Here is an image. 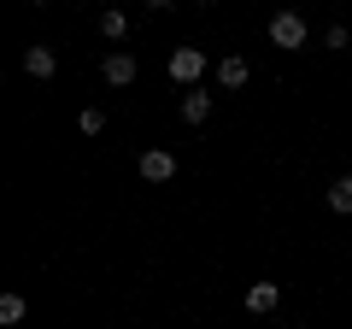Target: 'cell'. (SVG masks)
Masks as SVG:
<instances>
[{
	"label": "cell",
	"instance_id": "1",
	"mask_svg": "<svg viewBox=\"0 0 352 329\" xmlns=\"http://www.w3.org/2000/svg\"><path fill=\"white\" fill-rule=\"evenodd\" d=\"M164 71H170V83H182V89H200V76H206V53H200V47H176Z\"/></svg>",
	"mask_w": 352,
	"mask_h": 329
},
{
	"label": "cell",
	"instance_id": "2",
	"mask_svg": "<svg viewBox=\"0 0 352 329\" xmlns=\"http://www.w3.org/2000/svg\"><path fill=\"white\" fill-rule=\"evenodd\" d=\"M270 41H276L282 53H300L305 47V18L300 12H276L270 18Z\"/></svg>",
	"mask_w": 352,
	"mask_h": 329
},
{
	"label": "cell",
	"instance_id": "3",
	"mask_svg": "<svg viewBox=\"0 0 352 329\" xmlns=\"http://www.w3.org/2000/svg\"><path fill=\"white\" fill-rule=\"evenodd\" d=\"M100 76L112 83V89H129V83H135V53H106V59H100Z\"/></svg>",
	"mask_w": 352,
	"mask_h": 329
},
{
	"label": "cell",
	"instance_id": "4",
	"mask_svg": "<svg viewBox=\"0 0 352 329\" xmlns=\"http://www.w3.org/2000/svg\"><path fill=\"white\" fill-rule=\"evenodd\" d=\"M141 177H147V182H170L176 177V153H164V147L141 153Z\"/></svg>",
	"mask_w": 352,
	"mask_h": 329
},
{
	"label": "cell",
	"instance_id": "5",
	"mask_svg": "<svg viewBox=\"0 0 352 329\" xmlns=\"http://www.w3.org/2000/svg\"><path fill=\"white\" fill-rule=\"evenodd\" d=\"M24 71L36 76V83H47V76L59 71V53H53V47H24Z\"/></svg>",
	"mask_w": 352,
	"mask_h": 329
},
{
	"label": "cell",
	"instance_id": "6",
	"mask_svg": "<svg viewBox=\"0 0 352 329\" xmlns=\"http://www.w3.org/2000/svg\"><path fill=\"white\" fill-rule=\"evenodd\" d=\"M247 76H252V65L241 59V53H229V59H217V89H241Z\"/></svg>",
	"mask_w": 352,
	"mask_h": 329
},
{
	"label": "cell",
	"instance_id": "7",
	"mask_svg": "<svg viewBox=\"0 0 352 329\" xmlns=\"http://www.w3.org/2000/svg\"><path fill=\"white\" fill-rule=\"evenodd\" d=\"M276 300H282L276 282H252L247 288V312H276Z\"/></svg>",
	"mask_w": 352,
	"mask_h": 329
},
{
	"label": "cell",
	"instance_id": "8",
	"mask_svg": "<svg viewBox=\"0 0 352 329\" xmlns=\"http://www.w3.org/2000/svg\"><path fill=\"white\" fill-rule=\"evenodd\" d=\"M182 118H188V124H206V118H212V94L188 89V94H182Z\"/></svg>",
	"mask_w": 352,
	"mask_h": 329
},
{
	"label": "cell",
	"instance_id": "9",
	"mask_svg": "<svg viewBox=\"0 0 352 329\" xmlns=\"http://www.w3.org/2000/svg\"><path fill=\"white\" fill-rule=\"evenodd\" d=\"M100 36H106V41H124V36H129V18L118 12V6H112V12H100Z\"/></svg>",
	"mask_w": 352,
	"mask_h": 329
},
{
	"label": "cell",
	"instance_id": "10",
	"mask_svg": "<svg viewBox=\"0 0 352 329\" xmlns=\"http://www.w3.org/2000/svg\"><path fill=\"white\" fill-rule=\"evenodd\" d=\"M329 206H335V212H352V177H335V182H329Z\"/></svg>",
	"mask_w": 352,
	"mask_h": 329
},
{
	"label": "cell",
	"instance_id": "11",
	"mask_svg": "<svg viewBox=\"0 0 352 329\" xmlns=\"http://www.w3.org/2000/svg\"><path fill=\"white\" fill-rule=\"evenodd\" d=\"M0 323H24V294H0Z\"/></svg>",
	"mask_w": 352,
	"mask_h": 329
},
{
	"label": "cell",
	"instance_id": "12",
	"mask_svg": "<svg viewBox=\"0 0 352 329\" xmlns=\"http://www.w3.org/2000/svg\"><path fill=\"white\" fill-rule=\"evenodd\" d=\"M76 129H82V136H100V129H106V112H100V106H82V112H76Z\"/></svg>",
	"mask_w": 352,
	"mask_h": 329
},
{
	"label": "cell",
	"instance_id": "13",
	"mask_svg": "<svg viewBox=\"0 0 352 329\" xmlns=\"http://www.w3.org/2000/svg\"><path fill=\"white\" fill-rule=\"evenodd\" d=\"M346 41H352V30H346V24H335V30H329V36H323V47H329V53H340V47H346Z\"/></svg>",
	"mask_w": 352,
	"mask_h": 329
}]
</instances>
